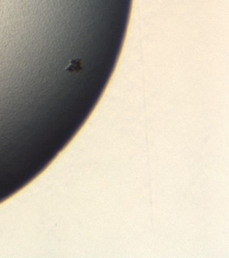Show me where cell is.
Wrapping results in <instances>:
<instances>
[{
    "mask_svg": "<svg viewBox=\"0 0 229 258\" xmlns=\"http://www.w3.org/2000/svg\"><path fill=\"white\" fill-rule=\"evenodd\" d=\"M82 69L81 67V59H72L70 61L69 65H68L67 67H66L65 70L67 71H79L80 70Z\"/></svg>",
    "mask_w": 229,
    "mask_h": 258,
    "instance_id": "obj_1",
    "label": "cell"
}]
</instances>
